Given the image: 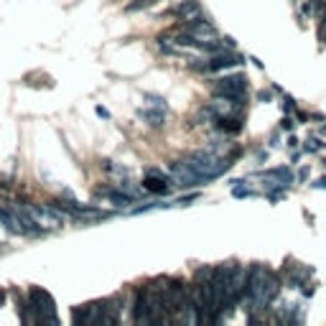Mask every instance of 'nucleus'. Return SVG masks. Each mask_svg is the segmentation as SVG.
Wrapping results in <instances>:
<instances>
[{
  "label": "nucleus",
  "mask_w": 326,
  "mask_h": 326,
  "mask_svg": "<svg viewBox=\"0 0 326 326\" xmlns=\"http://www.w3.org/2000/svg\"><path fill=\"white\" fill-rule=\"evenodd\" d=\"M28 303H31V309L36 311V321L59 324L56 306H54V298H51L49 291H44V288H31V291H28Z\"/></svg>",
  "instance_id": "nucleus-1"
},
{
  "label": "nucleus",
  "mask_w": 326,
  "mask_h": 326,
  "mask_svg": "<svg viewBox=\"0 0 326 326\" xmlns=\"http://www.w3.org/2000/svg\"><path fill=\"white\" fill-rule=\"evenodd\" d=\"M214 94L217 97H229V100H247V76L245 74H229L214 82Z\"/></svg>",
  "instance_id": "nucleus-2"
},
{
  "label": "nucleus",
  "mask_w": 326,
  "mask_h": 326,
  "mask_svg": "<svg viewBox=\"0 0 326 326\" xmlns=\"http://www.w3.org/2000/svg\"><path fill=\"white\" fill-rule=\"evenodd\" d=\"M181 26H184L186 33H191V36L199 39V41H214V39H217L214 23L206 21V18H201V15H199V18H191V21H184Z\"/></svg>",
  "instance_id": "nucleus-3"
},
{
  "label": "nucleus",
  "mask_w": 326,
  "mask_h": 326,
  "mask_svg": "<svg viewBox=\"0 0 326 326\" xmlns=\"http://www.w3.org/2000/svg\"><path fill=\"white\" fill-rule=\"evenodd\" d=\"M132 321L135 324H150V288H138L135 291V306H132Z\"/></svg>",
  "instance_id": "nucleus-4"
},
{
  "label": "nucleus",
  "mask_w": 326,
  "mask_h": 326,
  "mask_svg": "<svg viewBox=\"0 0 326 326\" xmlns=\"http://www.w3.org/2000/svg\"><path fill=\"white\" fill-rule=\"evenodd\" d=\"M245 64V56L237 54L235 49H227V51H219V54H212L206 71H222V69H232V66Z\"/></svg>",
  "instance_id": "nucleus-5"
},
{
  "label": "nucleus",
  "mask_w": 326,
  "mask_h": 326,
  "mask_svg": "<svg viewBox=\"0 0 326 326\" xmlns=\"http://www.w3.org/2000/svg\"><path fill=\"white\" fill-rule=\"evenodd\" d=\"M168 189H171V184H168V179L163 176V171H158V168H150V171L145 174V179H143V191H148V194L166 196V194H168Z\"/></svg>",
  "instance_id": "nucleus-6"
},
{
  "label": "nucleus",
  "mask_w": 326,
  "mask_h": 326,
  "mask_svg": "<svg viewBox=\"0 0 326 326\" xmlns=\"http://www.w3.org/2000/svg\"><path fill=\"white\" fill-rule=\"evenodd\" d=\"M212 123H214V128H217V130H222L224 135H240L242 128H245V123H242V118H240V115H229V118H212Z\"/></svg>",
  "instance_id": "nucleus-7"
},
{
  "label": "nucleus",
  "mask_w": 326,
  "mask_h": 326,
  "mask_svg": "<svg viewBox=\"0 0 326 326\" xmlns=\"http://www.w3.org/2000/svg\"><path fill=\"white\" fill-rule=\"evenodd\" d=\"M171 15H176L181 23L184 21H191V18H199L201 15V5L196 0H181L176 8H171Z\"/></svg>",
  "instance_id": "nucleus-8"
},
{
  "label": "nucleus",
  "mask_w": 326,
  "mask_h": 326,
  "mask_svg": "<svg viewBox=\"0 0 326 326\" xmlns=\"http://www.w3.org/2000/svg\"><path fill=\"white\" fill-rule=\"evenodd\" d=\"M138 118L145 120V123L153 125V128H163V125H166V110H161V107H156V110H140Z\"/></svg>",
  "instance_id": "nucleus-9"
},
{
  "label": "nucleus",
  "mask_w": 326,
  "mask_h": 326,
  "mask_svg": "<svg viewBox=\"0 0 326 326\" xmlns=\"http://www.w3.org/2000/svg\"><path fill=\"white\" fill-rule=\"evenodd\" d=\"M260 176H265V179H278V181H283V184H291V181H293V174H291V168H288V166L267 168V171H262Z\"/></svg>",
  "instance_id": "nucleus-10"
},
{
  "label": "nucleus",
  "mask_w": 326,
  "mask_h": 326,
  "mask_svg": "<svg viewBox=\"0 0 326 326\" xmlns=\"http://www.w3.org/2000/svg\"><path fill=\"white\" fill-rule=\"evenodd\" d=\"M0 224H5V229H8V232H13V235H18V232H21V224H18L15 214H10L8 209H0Z\"/></svg>",
  "instance_id": "nucleus-11"
},
{
  "label": "nucleus",
  "mask_w": 326,
  "mask_h": 326,
  "mask_svg": "<svg viewBox=\"0 0 326 326\" xmlns=\"http://www.w3.org/2000/svg\"><path fill=\"white\" fill-rule=\"evenodd\" d=\"M214 265H204V267H196V273H194V280L196 283H204V280H212L214 278Z\"/></svg>",
  "instance_id": "nucleus-12"
},
{
  "label": "nucleus",
  "mask_w": 326,
  "mask_h": 326,
  "mask_svg": "<svg viewBox=\"0 0 326 326\" xmlns=\"http://www.w3.org/2000/svg\"><path fill=\"white\" fill-rule=\"evenodd\" d=\"M324 140H321V138H316V135H311V138H309V140H306V145H303V150H306V153H316V150H324Z\"/></svg>",
  "instance_id": "nucleus-13"
},
{
  "label": "nucleus",
  "mask_w": 326,
  "mask_h": 326,
  "mask_svg": "<svg viewBox=\"0 0 326 326\" xmlns=\"http://www.w3.org/2000/svg\"><path fill=\"white\" fill-rule=\"evenodd\" d=\"M232 196H237V199H247V196H255V191L247 189L245 184H240V186H232Z\"/></svg>",
  "instance_id": "nucleus-14"
},
{
  "label": "nucleus",
  "mask_w": 326,
  "mask_h": 326,
  "mask_svg": "<svg viewBox=\"0 0 326 326\" xmlns=\"http://www.w3.org/2000/svg\"><path fill=\"white\" fill-rule=\"evenodd\" d=\"M143 100H150V105H153V107L166 110V100H163L161 94H150V92H145V94H143Z\"/></svg>",
  "instance_id": "nucleus-15"
},
{
  "label": "nucleus",
  "mask_w": 326,
  "mask_h": 326,
  "mask_svg": "<svg viewBox=\"0 0 326 326\" xmlns=\"http://www.w3.org/2000/svg\"><path fill=\"white\" fill-rule=\"evenodd\" d=\"M296 110H298V107H296V100H293L291 94H285V92H283V112H285V115H291V112H296Z\"/></svg>",
  "instance_id": "nucleus-16"
},
{
  "label": "nucleus",
  "mask_w": 326,
  "mask_h": 326,
  "mask_svg": "<svg viewBox=\"0 0 326 326\" xmlns=\"http://www.w3.org/2000/svg\"><path fill=\"white\" fill-rule=\"evenodd\" d=\"M196 199H199V194H189V196H181L176 204H181V206H189V204H191V201H196Z\"/></svg>",
  "instance_id": "nucleus-17"
},
{
  "label": "nucleus",
  "mask_w": 326,
  "mask_h": 326,
  "mask_svg": "<svg viewBox=\"0 0 326 326\" xmlns=\"http://www.w3.org/2000/svg\"><path fill=\"white\" fill-rule=\"evenodd\" d=\"M94 112H97V115H100L102 120H110V112H107V110H105L102 105H97V107H94Z\"/></svg>",
  "instance_id": "nucleus-18"
},
{
  "label": "nucleus",
  "mask_w": 326,
  "mask_h": 326,
  "mask_svg": "<svg viewBox=\"0 0 326 326\" xmlns=\"http://www.w3.org/2000/svg\"><path fill=\"white\" fill-rule=\"evenodd\" d=\"M280 128H283V130H293V120H291V118L285 115V118L280 120Z\"/></svg>",
  "instance_id": "nucleus-19"
},
{
  "label": "nucleus",
  "mask_w": 326,
  "mask_h": 326,
  "mask_svg": "<svg viewBox=\"0 0 326 326\" xmlns=\"http://www.w3.org/2000/svg\"><path fill=\"white\" fill-rule=\"evenodd\" d=\"M222 44H224L227 49H235V46H237V41H235V39H229V36H224V39H222Z\"/></svg>",
  "instance_id": "nucleus-20"
},
{
  "label": "nucleus",
  "mask_w": 326,
  "mask_h": 326,
  "mask_svg": "<svg viewBox=\"0 0 326 326\" xmlns=\"http://www.w3.org/2000/svg\"><path fill=\"white\" fill-rule=\"evenodd\" d=\"M314 189H326V176H321V179H316L314 184H311Z\"/></svg>",
  "instance_id": "nucleus-21"
},
{
  "label": "nucleus",
  "mask_w": 326,
  "mask_h": 326,
  "mask_svg": "<svg viewBox=\"0 0 326 326\" xmlns=\"http://www.w3.org/2000/svg\"><path fill=\"white\" fill-rule=\"evenodd\" d=\"M270 97H273L270 92H258V100H260V102H270Z\"/></svg>",
  "instance_id": "nucleus-22"
},
{
  "label": "nucleus",
  "mask_w": 326,
  "mask_h": 326,
  "mask_svg": "<svg viewBox=\"0 0 326 326\" xmlns=\"http://www.w3.org/2000/svg\"><path fill=\"white\" fill-rule=\"evenodd\" d=\"M306 179H309V168H301L298 171V181H306Z\"/></svg>",
  "instance_id": "nucleus-23"
},
{
  "label": "nucleus",
  "mask_w": 326,
  "mask_h": 326,
  "mask_svg": "<svg viewBox=\"0 0 326 326\" xmlns=\"http://www.w3.org/2000/svg\"><path fill=\"white\" fill-rule=\"evenodd\" d=\"M288 145H291V148H296V145H298V138H296V135H291V138H288Z\"/></svg>",
  "instance_id": "nucleus-24"
},
{
  "label": "nucleus",
  "mask_w": 326,
  "mask_h": 326,
  "mask_svg": "<svg viewBox=\"0 0 326 326\" xmlns=\"http://www.w3.org/2000/svg\"><path fill=\"white\" fill-rule=\"evenodd\" d=\"M298 161H301V153H298V150H296V153H293V156H291V163H298Z\"/></svg>",
  "instance_id": "nucleus-25"
},
{
  "label": "nucleus",
  "mask_w": 326,
  "mask_h": 326,
  "mask_svg": "<svg viewBox=\"0 0 326 326\" xmlns=\"http://www.w3.org/2000/svg\"><path fill=\"white\" fill-rule=\"evenodd\" d=\"M303 296L309 298V296H314V285H309V288H303Z\"/></svg>",
  "instance_id": "nucleus-26"
}]
</instances>
